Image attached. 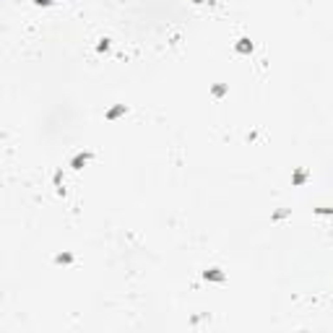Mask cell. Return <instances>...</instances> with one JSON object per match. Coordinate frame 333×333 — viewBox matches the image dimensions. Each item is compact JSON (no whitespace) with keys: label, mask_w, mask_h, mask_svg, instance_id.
I'll use <instances>...</instances> for the list:
<instances>
[{"label":"cell","mask_w":333,"mask_h":333,"mask_svg":"<svg viewBox=\"0 0 333 333\" xmlns=\"http://www.w3.org/2000/svg\"><path fill=\"white\" fill-rule=\"evenodd\" d=\"M34 3H39V5H50L52 0H34Z\"/></svg>","instance_id":"4"},{"label":"cell","mask_w":333,"mask_h":333,"mask_svg":"<svg viewBox=\"0 0 333 333\" xmlns=\"http://www.w3.org/2000/svg\"><path fill=\"white\" fill-rule=\"evenodd\" d=\"M206 278H216V281H221L224 276H221V273H216V271H206Z\"/></svg>","instance_id":"1"},{"label":"cell","mask_w":333,"mask_h":333,"mask_svg":"<svg viewBox=\"0 0 333 333\" xmlns=\"http://www.w3.org/2000/svg\"><path fill=\"white\" fill-rule=\"evenodd\" d=\"M250 47H253V44H247V39H242V44H240V52H247Z\"/></svg>","instance_id":"3"},{"label":"cell","mask_w":333,"mask_h":333,"mask_svg":"<svg viewBox=\"0 0 333 333\" xmlns=\"http://www.w3.org/2000/svg\"><path fill=\"white\" fill-rule=\"evenodd\" d=\"M86 159H88V156H86V154H83V156H76V161H73V167H76V169H78V167H81V164H83V161H86Z\"/></svg>","instance_id":"2"}]
</instances>
